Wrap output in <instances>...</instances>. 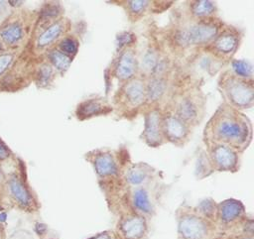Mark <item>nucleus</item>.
Here are the masks:
<instances>
[{
    "instance_id": "f257e3e1",
    "label": "nucleus",
    "mask_w": 254,
    "mask_h": 239,
    "mask_svg": "<svg viewBox=\"0 0 254 239\" xmlns=\"http://www.w3.org/2000/svg\"><path fill=\"white\" fill-rule=\"evenodd\" d=\"M249 119L237 109L223 105L217 109L205 127L208 141L223 143L237 150L245 149L251 141Z\"/></svg>"
},
{
    "instance_id": "f03ea898",
    "label": "nucleus",
    "mask_w": 254,
    "mask_h": 239,
    "mask_svg": "<svg viewBox=\"0 0 254 239\" xmlns=\"http://www.w3.org/2000/svg\"><path fill=\"white\" fill-rule=\"evenodd\" d=\"M178 239H215L216 224L201 216L193 207L182 206L177 211Z\"/></svg>"
},
{
    "instance_id": "7ed1b4c3",
    "label": "nucleus",
    "mask_w": 254,
    "mask_h": 239,
    "mask_svg": "<svg viewBox=\"0 0 254 239\" xmlns=\"http://www.w3.org/2000/svg\"><path fill=\"white\" fill-rule=\"evenodd\" d=\"M219 90L226 105L232 108L246 109L253 105L254 86L252 80L237 77L233 73H226L219 80Z\"/></svg>"
},
{
    "instance_id": "20e7f679",
    "label": "nucleus",
    "mask_w": 254,
    "mask_h": 239,
    "mask_svg": "<svg viewBox=\"0 0 254 239\" xmlns=\"http://www.w3.org/2000/svg\"><path fill=\"white\" fill-rule=\"evenodd\" d=\"M4 195L12 206L26 212H35L39 209L38 200L26 180L16 173L5 178Z\"/></svg>"
},
{
    "instance_id": "39448f33",
    "label": "nucleus",
    "mask_w": 254,
    "mask_h": 239,
    "mask_svg": "<svg viewBox=\"0 0 254 239\" xmlns=\"http://www.w3.org/2000/svg\"><path fill=\"white\" fill-rule=\"evenodd\" d=\"M208 19H199L180 29L175 36L177 44L187 47L211 43L219 34V26L216 22Z\"/></svg>"
},
{
    "instance_id": "423d86ee",
    "label": "nucleus",
    "mask_w": 254,
    "mask_h": 239,
    "mask_svg": "<svg viewBox=\"0 0 254 239\" xmlns=\"http://www.w3.org/2000/svg\"><path fill=\"white\" fill-rule=\"evenodd\" d=\"M116 239H146L149 233L147 217L134 211L122 214L113 232Z\"/></svg>"
},
{
    "instance_id": "0eeeda50",
    "label": "nucleus",
    "mask_w": 254,
    "mask_h": 239,
    "mask_svg": "<svg viewBox=\"0 0 254 239\" xmlns=\"http://www.w3.org/2000/svg\"><path fill=\"white\" fill-rule=\"evenodd\" d=\"M246 217L244 205L237 199L229 198L217 203L216 227L218 231H231Z\"/></svg>"
},
{
    "instance_id": "6e6552de",
    "label": "nucleus",
    "mask_w": 254,
    "mask_h": 239,
    "mask_svg": "<svg viewBox=\"0 0 254 239\" xmlns=\"http://www.w3.org/2000/svg\"><path fill=\"white\" fill-rule=\"evenodd\" d=\"M210 166L217 171L235 172L239 167L237 151L228 145L208 141Z\"/></svg>"
},
{
    "instance_id": "1a4fd4ad",
    "label": "nucleus",
    "mask_w": 254,
    "mask_h": 239,
    "mask_svg": "<svg viewBox=\"0 0 254 239\" xmlns=\"http://www.w3.org/2000/svg\"><path fill=\"white\" fill-rule=\"evenodd\" d=\"M162 132L168 141L183 146L189 140L190 126L174 112H166L162 114Z\"/></svg>"
},
{
    "instance_id": "9d476101",
    "label": "nucleus",
    "mask_w": 254,
    "mask_h": 239,
    "mask_svg": "<svg viewBox=\"0 0 254 239\" xmlns=\"http://www.w3.org/2000/svg\"><path fill=\"white\" fill-rule=\"evenodd\" d=\"M119 103L128 110L137 109L146 101L145 82L140 78H132L121 87Z\"/></svg>"
},
{
    "instance_id": "9b49d317",
    "label": "nucleus",
    "mask_w": 254,
    "mask_h": 239,
    "mask_svg": "<svg viewBox=\"0 0 254 239\" xmlns=\"http://www.w3.org/2000/svg\"><path fill=\"white\" fill-rule=\"evenodd\" d=\"M239 41L240 38L236 31L226 29L210 43L209 49L221 58H231L238 48Z\"/></svg>"
},
{
    "instance_id": "f8f14e48",
    "label": "nucleus",
    "mask_w": 254,
    "mask_h": 239,
    "mask_svg": "<svg viewBox=\"0 0 254 239\" xmlns=\"http://www.w3.org/2000/svg\"><path fill=\"white\" fill-rule=\"evenodd\" d=\"M142 137L149 146L157 147L162 145L164 141L162 132V114L158 109L151 110L146 114Z\"/></svg>"
},
{
    "instance_id": "ddd939ff",
    "label": "nucleus",
    "mask_w": 254,
    "mask_h": 239,
    "mask_svg": "<svg viewBox=\"0 0 254 239\" xmlns=\"http://www.w3.org/2000/svg\"><path fill=\"white\" fill-rule=\"evenodd\" d=\"M174 113L189 126L198 123L201 114L198 99L191 95L181 97L176 104Z\"/></svg>"
},
{
    "instance_id": "4468645a",
    "label": "nucleus",
    "mask_w": 254,
    "mask_h": 239,
    "mask_svg": "<svg viewBox=\"0 0 254 239\" xmlns=\"http://www.w3.org/2000/svg\"><path fill=\"white\" fill-rule=\"evenodd\" d=\"M89 160L92 163L94 171L99 178L105 179L116 177L119 173L117 162L110 152L97 151L90 155Z\"/></svg>"
},
{
    "instance_id": "2eb2a0df",
    "label": "nucleus",
    "mask_w": 254,
    "mask_h": 239,
    "mask_svg": "<svg viewBox=\"0 0 254 239\" xmlns=\"http://www.w3.org/2000/svg\"><path fill=\"white\" fill-rule=\"evenodd\" d=\"M138 63L132 50H124L120 53L113 65V72L120 81H128L134 78Z\"/></svg>"
},
{
    "instance_id": "dca6fc26",
    "label": "nucleus",
    "mask_w": 254,
    "mask_h": 239,
    "mask_svg": "<svg viewBox=\"0 0 254 239\" xmlns=\"http://www.w3.org/2000/svg\"><path fill=\"white\" fill-rule=\"evenodd\" d=\"M112 107L102 98H89L77 105L75 114L79 120H85L93 116L107 114Z\"/></svg>"
},
{
    "instance_id": "f3484780",
    "label": "nucleus",
    "mask_w": 254,
    "mask_h": 239,
    "mask_svg": "<svg viewBox=\"0 0 254 239\" xmlns=\"http://www.w3.org/2000/svg\"><path fill=\"white\" fill-rule=\"evenodd\" d=\"M25 29L20 20H13L0 27V40L5 47H14L21 43Z\"/></svg>"
},
{
    "instance_id": "a211bd4d",
    "label": "nucleus",
    "mask_w": 254,
    "mask_h": 239,
    "mask_svg": "<svg viewBox=\"0 0 254 239\" xmlns=\"http://www.w3.org/2000/svg\"><path fill=\"white\" fill-rule=\"evenodd\" d=\"M65 22L64 20H58L49 25L41 34H39L36 40V48L38 50H45L53 45L63 35L65 29Z\"/></svg>"
},
{
    "instance_id": "6ab92c4d",
    "label": "nucleus",
    "mask_w": 254,
    "mask_h": 239,
    "mask_svg": "<svg viewBox=\"0 0 254 239\" xmlns=\"http://www.w3.org/2000/svg\"><path fill=\"white\" fill-rule=\"evenodd\" d=\"M131 202L134 211L144 216L151 215L153 213L154 206L151 200V195L145 187L140 186L134 188L131 195Z\"/></svg>"
},
{
    "instance_id": "aec40b11",
    "label": "nucleus",
    "mask_w": 254,
    "mask_h": 239,
    "mask_svg": "<svg viewBox=\"0 0 254 239\" xmlns=\"http://www.w3.org/2000/svg\"><path fill=\"white\" fill-rule=\"evenodd\" d=\"M167 65V60L153 50H148L143 56L142 67L152 76H162Z\"/></svg>"
},
{
    "instance_id": "412c9836",
    "label": "nucleus",
    "mask_w": 254,
    "mask_h": 239,
    "mask_svg": "<svg viewBox=\"0 0 254 239\" xmlns=\"http://www.w3.org/2000/svg\"><path fill=\"white\" fill-rule=\"evenodd\" d=\"M151 177V170L143 164L135 165L129 168L125 174V180L131 186L140 187L145 184Z\"/></svg>"
},
{
    "instance_id": "4be33fe9",
    "label": "nucleus",
    "mask_w": 254,
    "mask_h": 239,
    "mask_svg": "<svg viewBox=\"0 0 254 239\" xmlns=\"http://www.w3.org/2000/svg\"><path fill=\"white\" fill-rule=\"evenodd\" d=\"M167 91V81L162 76H151L145 84L146 100L156 102L163 98Z\"/></svg>"
},
{
    "instance_id": "5701e85b",
    "label": "nucleus",
    "mask_w": 254,
    "mask_h": 239,
    "mask_svg": "<svg viewBox=\"0 0 254 239\" xmlns=\"http://www.w3.org/2000/svg\"><path fill=\"white\" fill-rule=\"evenodd\" d=\"M216 6L212 1H192L190 4L191 14L199 19H207L215 12Z\"/></svg>"
},
{
    "instance_id": "b1692460",
    "label": "nucleus",
    "mask_w": 254,
    "mask_h": 239,
    "mask_svg": "<svg viewBox=\"0 0 254 239\" xmlns=\"http://www.w3.org/2000/svg\"><path fill=\"white\" fill-rule=\"evenodd\" d=\"M49 60L51 64L59 71H61L62 73L65 72L66 69L69 67L70 62H71V59L69 57H67L66 55L63 54L62 52H60L59 50H53L49 53Z\"/></svg>"
},
{
    "instance_id": "393cba45",
    "label": "nucleus",
    "mask_w": 254,
    "mask_h": 239,
    "mask_svg": "<svg viewBox=\"0 0 254 239\" xmlns=\"http://www.w3.org/2000/svg\"><path fill=\"white\" fill-rule=\"evenodd\" d=\"M216 209H217V203H215L214 200L211 198H206L201 200L197 206L195 207V210L204 218L207 220L215 223L216 222Z\"/></svg>"
},
{
    "instance_id": "a878e982",
    "label": "nucleus",
    "mask_w": 254,
    "mask_h": 239,
    "mask_svg": "<svg viewBox=\"0 0 254 239\" xmlns=\"http://www.w3.org/2000/svg\"><path fill=\"white\" fill-rule=\"evenodd\" d=\"M35 82L39 87H46L48 86L54 77V69L50 63H43L41 64L38 69L36 70L35 74Z\"/></svg>"
},
{
    "instance_id": "bb28decb",
    "label": "nucleus",
    "mask_w": 254,
    "mask_h": 239,
    "mask_svg": "<svg viewBox=\"0 0 254 239\" xmlns=\"http://www.w3.org/2000/svg\"><path fill=\"white\" fill-rule=\"evenodd\" d=\"M231 66H232L234 75L243 79L252 80L253 69H252V64L248 60H234L231 62Z\"/></svg>"
},
{
    "instance_id": "cd10ccee",
    "label": "nucleus",
    "mask_w": 254,
    "mask_h": 239,
    "mask_svg": "<svg viewBox=\"0 0 254 239\" xmlns=\"http://www.w3.org/2000/svg\"><path fill=\"white\" fill-rule=\"evenodd\" d=\"M58 50L63 54L66 55L67 57L71 58L76 54L78 50V43L72 37H65L60 42Z\"/></svg>"
},
{
    "instance_id": "c85d7f7f",
    "label": "nucleus",
    "mask_w": 254,
    "mask_h": 239,
    "mask_svg": "<svg viewBox=\"0 0 254 239\" xmlns=\"http://www.w3.org/2000/svg\"><path fill=\"white\" fill-rule=\"evenodd\" d=\"M149 4H150L149 1H142V0L127 1V9H128L129 15L132 17L141 16L145 12Z\"/></svg>"
},
{
    "instance_id": "c756f323",
    "label": "nucleus",
    "mask_w": 254,
    "mask_h": 239,
    "mask_svg": "<svg viewBox=\"0 0 254 239\" xmlns=\"http://www.w3.org/2000/svg\"><path fill=\"white\" fill-rule=\"evenodd\" d=\"M15 53L5 52L0 55V78L11 68L15 60Z\"/></svg>"
},
{
    "instance_id": "7c9ffc66",
    "label": "nucleus",
    "mask_w": 254,
    "mask_h": 239,
    "mask_svg": "<svg viewBox=\"0 0 254 239\" xmlns=\"http://www.w3.org/2000/svg\"><path fill=\"white\" fill-rule=\"evenodd\" d=\"M59 15V8L57 5H47L46 8L42 10L40 19L43 20H50L54 17H57Z\"/></svg>"
},
{
    "instance_id": "2f4dec72",
    "label": "nucleus",
    "mask_w": 254,
    "mask_h": 239,
    "mask_svg": "<svg viewBox=\"0 0 254 239\" xmlns=\"http://www.w3.org/2000/svg\"><path fill=\"white\" fill-rule=\"evenodd\" d=\"M11 154H12V152L10 151L8 146L0 138V162L8 160L10 158Z\"/></svg>"
},
{
    "instance_id": "473e14b6",
    "label": "nucleus",
    "mask_w": 254,
    "mask_h": 239,
    "mask_svg": "<svg viewBox=\"0 0 254 239\" xmlns=\"http://www.w3.org/2000/svg\"><path fill=\"white\" fill-rule=\"evenodd\" d=\"M113 237H114V233L112 231H103L87 239H113Z\"/></svg>"
},
{
    "instance_id": "72a5a7b5",
    "label": "nucleus",
    "mask_w": 254,
    "mask_h": 239,
    "mask_svg": "<svg viewBox=\"0 0 254 239\" xmlns=\"http://www.w3.org/2000/svg\"><path fill=\"white\" fill-rule=\"evenodd\" d=\"M132 41V35L130 33H125V34H122L119 38V44L120 45H126L128 44L129 42Z\"/></svg>"
},
{
    "instance_id": "f704fd0d",
    "label": "nucleus",
    "mask_w": 254,
    "mask_h": 239,
    "mask_svg": "<svg viewBox=\"0 0 254 239\" xmlns=\"http://www.w3.org/2000/svg\"><path fill=\"white\" fill-rule=\"evenodd\" d=\"M228 239H254V236L247 235H230Z\"/></svg>"
},
{
    "instance_id": "c9c22d12",
    "label": "nucleus",
    "mask_w": 254,
    "mask_h": 239,
    "mask_svg": "<svg viewBox=\"0 0 254 239\" xmlns=\"http://www.w3.org/2000/svg\"><path fill=\"white\" fill-rule=\"evenodd\" d=\"M5 237H6V235H5V228L0 223V239H5Z\"/></svg>"
},
{
    "instance_id": "e433bc0d",
    "label": "nucleus",
    "mask_w": 254,
    "mask_h": 239,
    "mask_svg": "<svg viewBox=\"0 0 254 239\" xmlns=\"http://www.w3.org/2000/svg\"><path fill=\"white\" fill-rule=\"evenodd\" d=\"M5 48H6V47L4 46V44H3V43L1 42V40H0V55L3 54V53H5V51H6Z\"/></svg>"
},
{
    "instance_id": "4c0bfd02",
    "label": "nucleus",
    "mask_w": 254,
    "mask_h": 239,
    "mask_svg": "<svg viewBox=\"0 0 254 239\" xmlns=\"http://www.w3.org/2000/svg\"><path fill=\"white\" fill-rule=\"evenodd\" d=\"M113 239H116V237H115V235H114V237H113Z\"/></svg>"
}]
</instances>
